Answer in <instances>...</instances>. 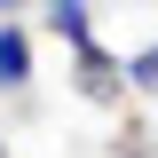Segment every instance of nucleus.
I'll return each instance as SVG.
<instances>
[{
    "label": "nucleus",
    "mask_w": 158,
    "mask_h": 158,
    "mask_svg": "<svg viewBox=\"0 0 158 158\" xmlns=\"http://www.w3.org/2000/svg\"><path fill=\"white\" fill-rule=\"evenodd\" d=\"M71 87H79V103H127L135 87H127V56H111L103 40H87V48H71Z\"/></svg>",
    "instance_id": "nucleus-1"
},
{
    "label": "nucleus",
    "mask_w": 158,
    "mask_h": 158,
    "mask_svg": "<svg viewBox=\"0 0 158 158\" xmlns=\"http://www.w3.org/2000/svg\"><path fill=\"white\" fill-rule=\"evenodd\" d=\"M24 87H32V32L0 24V95H24Z\"/></svg>",
    "instance_id": "nucleus-2"
},
{
    "label": "nucleus",
    "mask_w": 158,
    "mask_h": 158,
    "mask_svg": "<svg viewBox=\"0 0 158 158\" xmlns=\"http://www.w3.org/2000/svg\"><path fill=\"white\" fill-rule=\"evenodd\" d=\"M127 87H135V95H158V40L127 56Z\"/></svg>",
    "instance_id": "nucleus-4"
},
{
    "label": "nucleus",
    "mask_w": 158,
    "mask_h": 158,
    "mask_svg": "<svg viewBox=\"0 0 158 158\" xmlns=\"http://www.w3.org/2000/svg\"><path fill=\"white\" fill-rule=\"evenodd\" d=\"M40 8H48V32L63 40V48H87V40H95V16H87V0H40Z\"/></svg>",
    "instance_id": "nucleus-3"
},
{
    "label": "nucleus",
    "mask_w": 158,
    "mask_h": 158,
    "mask_svg": "<svg viewBox=\"0 0 158 158\" xmlns=\"http://www.w3.org/2000/svg\"><path fill=\"white\" fill-rule=\"evenodd\" d=\"M0 158H8V142H0Z\"/></svg>",
    "instance_id": "nucleus-6"
},
{
    "label": "nucleus",
    "mask_w": 158,
    "mask_h": 158,
    "mask_svg": "<svg viewBox=\"0 0 158 158\" xmlns=\"http://www.w3.org/2000/svg\"><path fill=\"white\" fill-rule=\"evenodd\" d=\"M24 8H32V0H0V24H16V16H24Z\"/></svg>",
    "instance_id": "nucleus-5"
}]
</instances>
